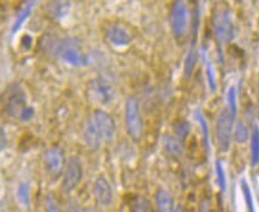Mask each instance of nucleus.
I'll return each mask as SVG.
<instances>
[{
  "label": "nucleus",
  "mask_w": 259,
  "mask_h": 212,
  "mask_svg": "<svg viewBox=\"0 0 259 212\" xmlns=\"http://www.w3.org/2000/svg\"><path fill=\"white\" fill-rule=\"evenodd\" d=\"M49 50L66 64L74 67H84L88 65V60L81 51L80 39L75 37L55 39L54 43H49Z\"/></svg>",
  "instance_id": "nucleus-1"
},
{
  "label": "nucleus",
  "mask_w": 259,
  "mask_h": 212,
  "mask_svg": "<svg viewBox=\"0 0 259 212\" xmlns=\"http://www.w3.org/2000/svg\"><path fill=\"white\" fill-rule=\"evenodd\" d=\"M4 110L6 115L12 118H21L22 112L28 108L26 105V94L24 89L19 84H11L5 88L4 99Z\"/></svg>",
  "instance_id": "nucleus-2"
},
{
  "label": "nucleus",
  "mask_w": 259,
  "mask_h": 212,
  "mask_svg": "<svg viewBox=\"0 0 259 212\" xmlns=\"http://www.w3.org/2000/svg\"><path fill=\"white\" fill-rule=\"evenodd\" d=\"M189 17H190V12H189L187 3L182 0L175 2L170 12V25L172 35L177 41H181L187 36Z\"/></svg>",
  "instance_id": "nucleus-3"
},
{
  "label": "nucleus",
  "mask_w": 259,
  "mask_h": 212,
  "mask_svg": "<svg viewBox=\"0 0 259 212\" xmlns=\"http://www.w3.org/2000/svg\"><path fill=\"white\" fill-rule=\"evenodd\" d=\"M125 127L133 140L140 141L144 136V121L139 110V101L135 97H129L125 101Z\"/></svg>",
  "instance_id": "nucleus-4"
},
{
  "label": "nucleus",
  "mask_w": 259,
  "mask_h": 212,
  "mask_svg": "<svg viewBox=\"0 0 259 212\" xmlns=\"http://www.w3.org/2000/svg\"><path fill=\"white\" fill-rule=\"evenodd\" d=\"M212 30L220 44L230 43L234 38V25L227 10H218L212 16Z\"/></svg>",
  "instance_id": "nucleus-5"
},
{
  "label": "nucleus",
  "mask_w": 259,
  "mask_h": 212,
  "mask_svg": "<svg viewBox=\"0 0 259 212\" xmlns=\"http://www.w3.org/2000/svg\"><path fill=\"white\" fill-rule=\"evenodd\" d=\"M234 117L230 109H225L219 115L217 122V138L219 147L222 153H227L231 149L232 137H233Z\"/></svg>",
  "instance_id": "nucleus-6"
},
{
  "label": "nucleus",
  "mask_w": 259,
  "mask_h": 212,
  "mask_svg": "<svg viewBox=\"0 0 259 212\" xmlns=\"http://www.w3.org/2000/svg\"><path fill=\"white\" fill-rule=\"evenodd\" d=\"M82 175H84V171H82L81 162L79 161V158H69L64 175V180H62V191L65 193H71L72 191H74L82 180Z\"/></svg>",
  "instance_id": "nucleus-7"
},
{
  "label": "nucleus",
  "mask_w": 259,
  "mask_h": 212,
  "mask_svg": "<svg viewBox=\"0 0 259 212\" xmlns=\"http://www.w3.org/2000/svg\"><path fill=\"white\" fill-rule=\"evenodd\" d=\"M91 92L94 98L98 102H101L103 105L109 104L114 100L115 97V89L114 86L108 79L99 77L96 78L91 81Z\"/></svg>",
  "instance_id": "nucleus-8"
},
{
  "label": "nucleus",
  "mask_w": 259,
  "mask_h": 212,
  "mask_svg": "<svg viewBox=\"0 0 259 212\" xmlns=\"http://www.w3.org/2000/svg\"><path fill=\"white\" fill-rule=\"evenodd\" d=\"M94 119L99 131H101L103 138H104V142H106L108 144H111L116 136V124L114 118L108 112L103 110H96L94 114Z\"/></svg>",
  "instance_id": "nucleus-9"
},
{
  "label": "nucleus",
  "mask_w": 259,
  "mask_h": 212,
  "mask_svg": "<svg viewBox=\"0 0 259 212\" xmlns=\"http://www.w3.org/2000/svg\"><path fill=\"white\" fill-rule=\"evenodd\" d=\"M64 150L58 147V145L49 148L45 155H43L45 168L52 177H58L61 173L62 167H64Z\"/></svg>",
  "instance_id": "nucleus-10"
},
{
  "label": "nucleus",
  "mask_w": 259,
  "mask_h": 212,
  "mask_svg": "<svg viewBox=\"0 0 259 212\" xmlns=\"http://www.w3.org/2000/svg\"><path fill=\"white\" fill-rule=\"evenodd\" d=\"M105 38L110 44L117 48L128 47L133 41V37L129 31L121 24H110L105 29Z\"/></svg>",
  "instance_id": "nucleus-11"
},
{
  "label": "nucleus",
  "mask_w": 259,
  "mask_h": 212,
  "mask_svg": "<svg viewBox=\"0 0 259 212\" xmlns=\"http://www.w3.org/2000/svg\"><path fill=\"white\" fill-rule=\"evenodd\" d=\"M82 140H84L86 147H88L90 150L96 151L101 148L104 138H103L101 131H99L94 118H90L85 123L84 132H82Z\"/></svg>",
  "instance_id": "nucleus-12"
},
{
  "label": "nucleus",
  "mask_w": 259,
  "mask_h": 212,
  "mask_svg": "<svg viewBox=\"0 0 259 212\" xmlns=\"http://www.w3.org/2000/svg\"><path fill=\"white\" fill-rule=\"evenodd\" d=\"M95 195L101 206H109L112 203V188L105 177L97 178L95 181Z\"/></svg>",
  "instance_id": "nucleus-13"
},
{
  "label": "nucleus",
  "mask_w": 259,
  "mask_h": 212,
  "mask_svg": "<svg viewBox=\"0 0 259 212\" xmlns=\"http://www.w3.org/2000/svg\"><path fill=\"white\" fill-rule=\"evenodd\" d=\"M155 201H157L158 212H175L174 199L167 191L159 190L155 194Z\"/></svg>",
  "instance_id": "nucleus-14"
},
{
  "label": "nucleus",
  "mask_w": 259,
  "mask_h": 212,
  "mask_svg": "<svg viewBox=\"0 0 259 212\" xmlns=\"http://www.w3.org/2000/svg\"><path fill=\"white\" fill-rule=\"evenodd\" d=\"M162 144H164L165 150L168 154H171L175 157H181L184 154V148H183L182 142L177 140V138L172 137V136H165L162 140Z\"/></svg>",
  "instance_id": "nucleus-15"
},
{
  "label": "nucleus",
  "mask_w": 259,
  "mask_h": 212,
  "mask_svg": "<svg viewBox=\"0 0 259 212\" xmlns=\"http://www.w3.org/2000/svg\"><path fill=\"white\" fill-rule=\"evenodd\" d=\"M36 4H37V2H28V3H25L24 8H23L21 11H19L18 16H17V19H16L15 24H13V26H12V29H11V34L12 35H15L16 32H17L18 30L22 28L23 23H24L26 19L29 18L30 13H31L32 9L35 8Z\"/></svg>",
  "instance_id": "nucleus-16"
},
{
  "label": "nucleus",
  "mask_w": 259,
  "mask_h": 212,
  "mask_svg": "<svg viewBox=\"0 0 259 212\" xmlns=\"http://www.w3.org/2000/svg\"><path fill=\"white\" fill-rule=\"evenodd\" d=\"M197 61H198V51L196 50L195 48H191L188 52L187 59H185V64H184V77L187 80H189V79L192 77V74H194Z\"/></svg>",
  "instance_id": "nucleus-17"
},
{
  "label": "nucleus",
  "mask_w": 259,
  "mask_h": 212,
  "mask_svg": "<svg viewBox=\"0 0 259 212\" xmlns=\"http://www.w3.org/2000/svg\"><path fill=\"white\" fill-rule=\"evenodd\" d=\"M259 164V128L255 125L251 135V165L255 167Z\"/></svg>",
  "instance_id": "nucleus-18"
},
{
  "label": "nucleus",
  "mask_w": 259,
  "mask_h": 212,
  "mask_svg": "<svg viewBox=\"0 0 259 212\" xmlns=\"http://www.w3.org/2000/svg\"><path fill=\"white\" fill-rule=\"evenodd\" d=\"M195 118L196 121L198 122L200 127L202 129V132H203V138H204V144L207 150H210V137H209V125L207 119H205L204 115L202 114V111L197 110L195 112Z\"/></svg>",
  "instance_id": "nucleus-19"
},
{
  "label": "nucleus",
  "mask_w": 259,
  "mask_h": 212,
  "mask_svg": "<svg viewBox=\"0 0 259 212\" xmlns=\"http://www.w3.org/2000/svg\"><path fill=\"white\" fill-rule=\"evenodd\" d=\"M174 131L177 136V140L183 142L187 140L189 134H190L191 125L187 121H179L174 124Z\"/></svg>",
  "instance_id": "nucleus-20"
},
{
  "label": "nucleus",
  "mask_w": 259,
  "mask_h": 212,
  "mask_svg": "<svg viewBox=\"0 0 259 212\" xmlns=\"http://www.w3.org/2000/svg\"><path fill=\"white\" fill-rule=\"evenodd\" d=\"M17 198L23 207H25V208L30 207L31 199H30V187L28 184L22 183L21 185H19L18 190H17Z\"/></svg>",
  "instance_id": "nucleus-21"
},
{
  "label": "nucleus",
  "mask_w": 259,
  "mask_h": 212,
  "mask_svg": "<svg viewBox=\"0 0 259 212\" xmlns=\"http://www.w3.org/2000/svg\"><path fill=\"white\" fill-rule=\"evenodd\" d=\"M248 129L246 125H245L242 122L239 121L237 125H235V130H234V140L235 142H238V143H245L248 140Z\"/></svg>",
  "instance_id": "nucleus-22"
},
{
  "label": "nucleus",
  "mask_w": 259,
  "mask_h": 212,
  "mask_svg": "<svg viewBox=\"0 0 259 212\" xmlns=\"http://www.w3.org/2000/svg\"><path fill=\"white\" fill-rule=\"evenodd\" d=\"M131 212H151V204L146 198L138 195L133 201Z\"/></svg>",
  "instance_id": "nucleus-23"
},
{
  "label": "nucleus",
  "mask_w": 259,
  "mask_h": 212,
  "mask_svg": "<svg viewBox=\"0 0 259 212\" xmlns=\"http://www.w3.org/2000/svg\"><path fill=\"white\" fill-rule=\"evenodd\" d=\"M215 172H217V180H218L219 187H220V190L222 192H225L226 188H227V179H226L225 170L224 167H222V164L220 160L215 162Z\"/></svg>",
  "instance_id": "nucleus-24"
},
{
  "label": "nucleus",
  "mask_w": 259,
  "mask_h": 212,
  "mask_svg": "<svg viewBox=\"0 0 259 212\" xmlns=\"http://www.w3.org/2000/svg\"><path fill=\"white\" fill-rule=\"evenodd\" d=\"M241 191H242V193H244V199H245V203H246L247 211L248 212H254L253 198H252L250 186H248L246 180H244V179L241 180Z\"/></svg>",
  "instance_id": "nucleus-25"
},
{
  "label": "nucleus",
  "mask_w": 259,
  "mask_h": 212,
  "mask_svg": "<svg viewBox=\"0 0 259 212\" xmlns=\"http://www.w3.org/2000/svg\"><path fill=\"white\" fill-rule=\"evenodd\" d=\"M227 101H228V109H230L231 114L233 115V117H235V116H237V111H238L237 89H235V87H231L230 89H228Z\"/></svg>",
  "instance_id": "nucleus-26"
},
{
  "label": "nucleus",
  "mask_w": 259,
  "mask_h": 212,
  "mask_svg": "<svg viewBox=\"0 0 259 212\" xmlns=\"http://www.w3.org/2000/svg\"><path fill=\"white\" fill-rule=\"evenodd\" d=\"M53 8H54V15L55 17L62 18L67 15L69 6H71V3L69 2H56L53 3Z\"/></svg>",
  "instance_id": "nucleus-27"
},
{
  "label": "nucleus",
  "mask_w": 259,
  "mask_h": 212,
  "mask_svg": "<svg viewBox=\"0 0 259 212\" xmlns=\"http://www.w3.org/2000/svg\"><path fill=\"white\" fill-rule=\"evenodd\" d=\"M207 80L208 85L212 92L217 91L218 82H217V75H215V69L211 62H207Z\"/></svg>",
  "instance_id": "nucleus-28"
},
{
  "label": "nucleus",
  "mask_w": 259,
  "mask_h": 212,
  "mask_svg": "<svg viewBox=\"0 0 259 212\" xmlns=\"http://www.w3.org/2000/svg\"><path fill=\"white\" fill-rule=\"evenodd\" d=\"M45 206H46V212H61L59 208L58 203H56L55 198L53 197L52 194H48L47 197H46Z\"/></svg>",
  "instance_id": "nucleus-29"
},
{
  "label": "nucleus",
  "mask_w": 259,
  "mask_h": 212,
  "mask_svg": "<svg viewBox=\"0 0 259 212\" xmlns=\"http://www.w3.org/2000/svg\"><path fill=\"white\" fill-rule=\"evenodd\" d=\"M198 26H200V12H198V9H195L194 17H192V35H194V42H192V44L194 45L196 43V37L198 35Z\"/></svg>",
  "instance_id": "nucleus-30"
},
{
  "label": "nucleus",
  "mask_w": 259,
  "mask_h": 212,
  "mask_svg": "<svg viewBox=\"0 0 259 212\" xmlns=\"http://www.w3.org/2000/svg\"><path fill=\"white\" fill-rule=\"evenodd\" d=\"M34 116H35V110L31 108V106H28V108L22 112L21 118L19 119H21L22 122H29L30 119L34 118Z\"/></svg>",
  "instance_id": "nucleus-31"
},
{
  "label": "nucleus",
  "mask_w": 259,
  "mask_h": 212,
  "mask_svg": "<svg viewBox=\"0 0 259 212\" xmlns=\"http://www.w3.org/2000/svg\"><path fill=\"white\" fill-rule=\"evenodd\" d=\"M23 45H24L25 47V49H29L31 48V45H32V38L30 37L29 35H25V36H23Z\"/></svg>",
  "instance_id": "nucleus-32"
},
{
  "label": "nucleus",
  "mask_w": 259,
  "mask_h": 212,
  "mask_svg": "<svg viewBox=\"0 0 259 212\" xmlns=\"http://www.w3.org/2000/svg\"><path fill=\"white\" fill-rule=\"evenodd\" d=\"M6 147V135L4 129H2V150H4Z\"/></svg>",
  "instance_id": "nucleus-33"
},
{
  "label": "nucleus",
  "mask_w": 259,
  "mask_h": 212,
  "mask_svg": "<svg viewBox=\"0 0 259 212\" xmlns=\"http://www.w3.org/2000/svg\"><path fill=\"white\" fill-rule=\"evenodd\" d=\"M200 212H209V203H208V201H207V203H205V201L202 203Z\"/></svg>",
  "instance_id": "nucleus-34"
},
{
  "label": "nucleus",
  "mask_w": 259,
  "mask_h": 212,
  "mask_svg": "<svg viewBox=\"0 0 259 212\" xmlns=\"http://www.w3.org/2000/svg\"><path fill=\"white\" fill-rule=\"evenodd\" d=\"M175 212H184V211H183V207L181 206V205H178V206L175 208Z\"/></svg>",
  "instance_id": "nucleus-35"
},
{
  "label": "nucleus",
  "mask_w": 259,
  "mask_h": 212,
  "mask_svg": "<svg viewBox=\"0 0 259 212\" xmlns=\"http://www.w3.org/2000/svg\"><path fill=\"white\" fill-rule=\"evenodd\" d=\"M82 212H96V210H94V208H85Z\"/></svg>",
  "instance_id": "nucleus-36"
}]
</instances>
